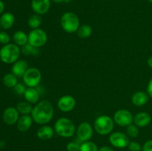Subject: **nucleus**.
I'll list each match as a JSON object with an SVG mask.
<instances>
[{
    "instance_id": "12",
    "label": "nucleus",
    "mask_w": 152,
    "mask_h": 151,
    "mask_svg": "<svg viewBox=\"0 0 152 151\" xmlns=\"http://www.w3.org/2000/svg\"><path fill=\"white\" fill-rule=\"evenodd\" d=\"M4 122L7 125H13L16 124L19 118V113L16 107H9L4 110L2 115Z\"/></svg>"
},
{
    "instance_id": "40",
    "label": "nucleus",
    "mask_w": 152,
    "mask_h": 151,
    "mask_svg": "<svg viewBox=\"0 0 152 151\" xmlns=\"http://www.w3.org/2000/svg\"><path fill=\"white\" fill-rule=\"evenodd\" d=\"M0 28H1V27H0Z\"/></svg>"
},
{
    "instance_id": "26",
    "label": "nucleus",
    "mask_w": 152,
    "mask_h": 151,
    "mask_svg": "<svg viewBox=\"0 0 152 151\" xmlns=\"http://www.w3.org/2000/svg\"><path fill=\"white\" fill-rule=\"evenodd\" d=\"M21 52L25 56H37L39 54V48L34 47L31 45L30 44H26L24 46H22Z\"/></svg>"
},
{
    "instance_id": "16",
    "label": "nucleus",
    "mask_w": 152,
    "mask_h": 151,
    "mask_svg": "<svg viewBox=\"0 0 152 151\" xmlns=\"http://www.w3.org/2000/svg\"><path fill=\"white\" fill-rule=\"evenodd\" d=\"M37 137L42 141H47L51 139L54 135V129L50 126L44 124L37 130Z\"/></svg>"
},
{
    "instance_id": "20",
    "label": "nucleus",
    "mask_w": 152,
    "mask_h": 151,
    "mask_svg": "<svg viewBox=\"0 0 152 151\" xmlns=\"http://www.w3.org/2000/svg\"><path fill=\"white\" fill-rule=\"evenodd\" d=\"M148 93L144 91H137L134 93L132 98V102L134 106L142 107L144 106L148 101Z\"/></svg>"
},
{
    "instance_id": "36",
    "label": "nucleus",
    "mask_w": 152,
    "mask_h": 151,
    "mask_svg": "<svg viewBox=\"0 0 152 151\" xmlns=\"http://www.w3.org/2000/svg\"><path fill=\"white\" fill-rule=\"evenodd\" d=\"M4 10V4L1 0H0V15L2 14L3 11Z\"/></svg>"
},
{
    "instance_id": "38",
    "label": "nucleus",
    "mask_w": 152,
    "mask_h": 151,
    "mask_svg": "<svg viewBox=\"0 0 152 151\" xmlns=\"http://www.w3.org/2000/svg\"><path fill=\"white\" fill-rule=\"evenodd\" d=\"M50 1H52L54 3H62V2H67V1H68L69 0H50Z\"/></svg>"
},
{
    "instance_id": "35",
    "label": "nucleus",
    "mask_w": 152,
    "mask_h": 151,
    "mask_svg": "<svg viewBox=\"0 0 152 151\" xmlns=\"http://www.w3.org/2000/svg\"><path fill=\"white\" fill-rule=\"evenodd\" d=\"M99 151H114L111 147L108 146H102L99 149Z\"/></svg>"
},
{
    "instance_id": "34",
    "label": "nucleus",
    "mask_w": 152,
    "mask_h": 151,
    "mask_svg": "<svg viewBox=\"0 0 152 151\" xmlns=\"http://www.w3.org/2000/svg\"><path fill=\"white\" fill-rule=\"evenodd\" d=\"M147 93L150 97L152 98V78L149 80L147 85Z\"/></svg>"
},
{
    "instance_id": "29",
    "label": "nucleus",
    "mask_w": 152,
    "mask_h": 151,
    "mask_svg": "<svg viewBox=\"0 0 152 151\" xmlns=\"http://www.w3.org/2000/svg\"><path fill=\"white\" fill-rule=\"evenodd\" d=\"M10 36L5 31H0V44H7L10 43Z\"/></svg>"
},
{
    "instance_id": "37",
    "label": "nucleus",
    "mask_w": 152,
    "mask_h": 151,
    "mask_svg": "<svg viewBox=\"0 0 152 151\" xmlns=\"http://www.w3.org/2000/svg\"><path fill=\"white\" fill-rule=\"evenodd\" d=\"M147 64H148V65L150 68H152V56H150L148 59V60H147Z\"/></svg>"
},
{
    "instance_id": "9",
    "label": "nucleus",
    "mask_w": 152,
    "mask_h": 151,
    "mask_svg": "<svg viewBox=\"0 0 152 151\" xmlns=\"http://www.w3.org/2000/svg\"><path fill=\"white\" fill-rule=\"evenodd\" d=\"M108 140L113 147L120 148V149L128 147L130 143L129 136L122 132H115V133H111Z\"/></svg>"
},
{
    "instance_id": "13",
    "label": "nucleus",
    "mask_w": 152,
    "mask_h": 151,
    "mask_svg": "<svg viewBox=\"0 0 152 151\" xmlns=\"http://www.w3.org/2000/svg\"><path fill=\"white\" fill-rule=\"evenodd\" d=\"M50 0H32L31 7L33 11L41 16L45 14L50 9Z\"/></svg>"
},
{
    "instance_id": "27",
    "label": "nucleus",
    "mask_w": 152,
    "mask_h": 151,
    "mask_svg": "<svg viewBox=\"0 0 152 151\" xmlns=\"http://www.w3.org/2000/svg\"><path fill=\"white\" fill-rule=\"evenodd\" d=\"M80 151H99V149L94 142L88 141L83 142V144H80Z\"/></svg>"
},
{
    "instance_id": "41",
    "label": "nucleus",
    "mask_w": 152,
    "mask_h": 151,
    "mask_svg": "<svg viewBox=\"0 0 152 151\" xmlns=\"http://www.w3.org/2000/svg\"><path fill=\"white\" fill-rule=\"evenodd\" d=\"M0 49H1V48H0Z\"/></svg>"
},
{
    "instance_id": "15",
    "label": "nucleus",
    "mask_w": 152,
    "mask_h": 151,
    "mask_svg": "<svg viewBox=\"0 0 152 151\" xmlns=\"http://www.w3.org/2000/svg\"><path fill=\"white\" fill-rule=\"evenodd\" d=\"M28 64L26 61L22 59L17 60L12 66V73L14 74L18 78L23 77L24 74L28 70Z\"/></svg>"
},
{
    "instance_id": "6",
    "label": "nucleus",
    "mask_w": 152,
    "mask_h": 151,
    "mask_svg": "<svg viewBox=\"0 0 152 151\" xmlns=\"http://www.w3.org/2000/svg\"><path fill=\"white\" fill-rule=\"evenodd\" d=\"M28 43L37 48L42 47L47 43L48 35L46 32L40 28L34 29L28 33Z\"/></svg>"
},
{
    "instance_id": "4",
    "label": "nucleus",
    "mask_w": 152,
    "mask_h": 151,
    "mask_svg": "<svg viewBox=\"0 0 152 151\" xmlns=\"http://www.w3.org/2000/svg\"><path fill=\"white\" fill-rule=\"evenodd\" d=\"M61 27L66 33H74L77 32L80 26V21L78 16L73 12H66L60 19Z\"/></svg>"
},
{
    "instance_id": "25",
    "label": "nucleus",
    "mask_w": 152,
    "mask_h": 151,
    "mask_svg": "<svg viewBox=\"0 0 152 151\" xmlns=\"http://www.w3.org/2000/svg\"><path fill=\"white\" fill-rule=\"evenodd\" d=\"M92 28L88 25H83L80 26L79 29L77 30V33L80 38H86L91 36L92 34Z\"/></svg>"
},
{
    "instance_id": "31",
    "label": "nucleus",
    "mask_w": 152,
    "mask_h": 151,
    "mask_svg": "<svg viewBox=\"0 0 152 151\" xmlns=\"http://www.w3.org/2000/svg\"><path fill=\"white\" fill-rule=\"evenodd\" d=\"M66 149L68 151H80V145L77 142H71L68 143L66 146Z\"/></svg>"
},
{
    "instance_id": "18",
    "label": "nucleus",
    "mask_w": 152,
    "mask_h": 151,
    "mask_svg": "<svg viewBox=\"0 0 152 151\" xmlns=\"http://www.w3.org/2000/svg\"><path fill=\"white\" fill-rule=\"evenodd\" d=\"M14 16L10 12H5L0 16V27L3 30L10 29L14 25Z\"/></svg>"
},
{
    "instance_id": "17",
    "label": "nucleus",
    "mask_w": 152,
    "mask_h": 151,
    "mask_svg": "<svg viewBox=\"0 0 152 151\" xmlns=\"http://www.w3.org/2000/svg\"><path fill=\"white\" fill-rule=\"evenodd\" d=\"M32 117L30 115H22L19 117L17 123H16V127L18 130L20 132H26L31 128L33 124Z\"/></svg>"
},
{
    "instance_id": "32",
    "label": "nucleus",
    "mask_w": 152,
    "mask_h": 151,
    "mask_svg": "<svg viewBox=\"0 0 152 151\" xmlns=\"http://www.w3.org/2000/svg\"><path fill=\"white\" fill-rule=\"evenodd\" d=\"M13 89H14V91L16 92V93H17L18 95H24L27 88H25V85H23L22 84L18 83V84L13 87Z\"/></svg>"
},
{
    "instance_id": "19",
    "label": "nucleus",
    "mask_w": 152,
    "mask_h": 151,
    "mask_svg": "<svg viewBox=\"0 0 152 151\" xmlns=\"http://www.w3.org/2000/svg\"><path fill=\"white\" fill-rule=\"evenodd\" d=\"M26 102H29L30 104H37L39 100L40 93L36 87H28L26 89L24 94Z\"/></svg>"
},
{
    "instance_id": "10",
    "label": "nucleus",
    "mask_w": 152,
    "mask_h": 151,
    "mask_svg": "<svg viewBox=\"0 0 152 151\" xmlns=\"http://www.w3.org/2000/svg\"><path fill=\"white\" fill-rule=\"evenodd\" d=\"M94 129L91 124L87 121L81 123L78 126L77 130V135L78 139L83 142H88L91 139L93 136Z\"/></svg>"
},
{
    "instance_id": "14",
    "label": "nucleus",
    "mask_w": 152,
    "mask_h": 151,
    "mask_svg": "<svg viewBox=\"0 0 152 151\" xmlns=\"http://www.w3.org/2000/svg\"><path fill=\"white\" fill-rule=\"evenodd\" d=\"M151 121V116L149 113L145 112H140L134 116V124L138 127H144L148 126Z\"/></svg>"
},
{
    "instance_id": "24",
    "label": "nucleus",
    "mask_w": 152,
    "mask_h": 151,
    "mask_svg": "<svg viewBox=\"0 0 152 151\" xmlns=\"http://www.w3.org/2000/svg\"><path fill=\"white\" fill-rule=\"evenodd\" d=\"M16 109L19 111V113L22 114V115H29L32 112L33 107L31 104H30L29 102H21L17 104Z\"/></svg>"
},
{
    "instance_id": "22",
    "label": "nucleus",
    "mask_w": 152,
    "mask_h": 151,
    "mask_svg": "<svg viewBox=\"0 0 152 151\" xmlns=\"http://www.w3.org/2000/svg\"><path fill=\"white\" fill-rule=\"evenodd\" d=\"M18 77L13 73H7L2 78L3 84L9 88H13L18 84Z\"/></svg>"
},
{
    "instance_id": "3",
    "label": "nucleus",
    "mask_w": 152,
    "mask_h": 151,
    "mask_svg": "<svg viewBox=\"0 0 152 151\" xmlns=\"http://www.w3.org/2000/svg\"><path fill=\"white\" fill-rule=\"evenodd\" d=\"M54 131L56 134L63 138H70L74 135L76 127L74 122L68 118H59L54 124Z\"/></svg>"
},
{
    "instance_id": "33",
    "label": "nucleus",
    "mask_w": 152,
    "mask_h": 151,
    "mask_svg": "<svg viewBox=\"0 0 152 151\" xmlns=\"http://www.w3.org/2000/svg\"><path fill=\"white\" fill-rule=\"evenodd\" d=\"M142 151H152V139L145 142L142 147Z\"/></svg>"
},
{
    "instance_id": "30",
    "label": "nucleus",
    "mask_w": 152,
    "mask_h": 151,
    "mask_svg": "<svg viewBox=\"0 0 152 151\" xmlns=\"http://www.w3.org/2000/svg\"><path fill=\"white\" fill-rule=\"evenodd\" d=\"M128 148L130 151H142V146L137 142H130Z\"/></svg>"
},
{
    "instance_id": "2",
    "label": "nucleus",
    "mask_w": 152,
    "mask_h": 151,
    "mask_svg": "<svg viewBox=\"0 0 152 151\" xmlns=\"http://www.w3.org/2000/svg\"><path fill=\"white\" fill-rule=\"evenodd\" d=\"M21 50L16 44H5L0 49V60L5 64H13L19 60Z\"/></svg>"
},
{
    "instance_id": "11",
    "label": "nucleus",
    "mask_w": 152,
    "mask_h": 151,
    "mask_svg": "<svg viewBox=\"0 0 152 151\" xmlns=\"http://www.w3.org/2000/svg\"><path fill=\"white\" fill-rule=\"evenodd\" d=\"M76 99L70 95H65L62 96L58 100V108L63 113H68L73 110L76 106Z\"/></svg>"
},
{
    "instance_id": "21",
    "label": "nucleus",
    "mask_w": 152,
    "mask_h": 151,
    "mask_svg": "<svg viewBox=\"0 0 152 151\" xmlns=\"http://www.w3.org/2000/svg\"><path fill=\"white\" fill-rule=\"evenodd\" d=\"M13 40L14 41V44L16 45L24 46L25 44H28V36L25 32L22 30H17L14 33L13 36Z\"/></svg>"
},
{
    "instance_id": "23",
    "label": "nucleus",
    "mask_w": 152,
    "mask_h": 151,
    "mask_svg": "<svg viewBox=\"0 0 152 151\" xmlns=\"http://www.w3.org/2000/svg\"><path fill=\"white\" fill-rule=\"evenodd\" d=\"M42 19L41 15L34 13V14L31 15L28 19V25L32 30L37 29V28H39L42 24Z\"/></svg>"
},
{
    "instance_id": "28",
    "label": "nucleus",
    "mask_w": 152,
    "mask_h": 151,
    "mask_svg": "<svg viewBox=\"0 0 152 151\" xmlns=\"http://www.w3.org/2000/svg\"><path fill=\"white\" fill-rule=\"evenodd\" d=\"M126 133H127V135L129 137L136 138L139 135V129H138L137 126L132 124L130 125L127 126Z\"/></svg>"
},
{
    "instance_id": "5",
    "label": "nucleus",
    "mask_w": 152,
    "mask_h": 151,
    "mask_svg": "<svg viewBox=\"0 0 152 151\" xmlns=\"http://www.w3.org/2000/svg\"><path fill=\"white\" fill-rule=\"evenodd\" d=\"M94 130L98 134L101 136L108 135L112 132L114 127V119L109 115H99L95 119Z\"/></svg>"
},
{
    "instance_id": "7",
    "label": "nucleus",
    "mask_w": 152,
    "mask_h": 151,
    "mask_svg": "<svg viewBox=\"0 0 152 151\" xmlns=\"http://www.w3.org/2000/svg\"><path fill=\"white\" fill-rule=\"evenodd\" d=\"M23 81L28 87H37L42 80L41 71L37 68H29L24 74Z\"/></svg>"
},
{
    "instance_id": "1",
    "label": "nucleus",
    "mask_w": 152,
    "mask_h": 151,
    "mask_svg": "<svg viewBox=\"0 0 152 151\" xmlns=\"http://www.w3.org/2000/svg\"><path fill=\"white\" fill-rule=\"evenodd\" d=\"M31 115L37 124L41 125L47 124L53 118V105L48 100L41 101L33 107Z\"/></svg>"
},
{
    "instance_id": "8",
    "label": "nucleus",
    "mask_w": 152,
    "mask_h": 151,
    "mask_svg": "<svg viewBox=\"0 0 152 151\" xmlns=\"http://www.w3.org/2000/svg\"><path fill=\"white\" fill-rule=\"evenodd\" d=\"M113 119L117 125L120 127H127L132 124L134 121V116L128 110L120 109L114 113Z\"/></svg>"
},
{
    "instance_id": "39",
    "label": "nucleus",
    "mask_w": 152,
    "mask_h": 151,
    "mask_svg": "<svg viewBox=\"0 0 152 151\" xmlns=\"http://www.w3.org/2000/svg\"><path fill=\"white\" fill-rule=\"evenodd\" d=\"M148 1H149V2H150V3H152V0H148Z\"/></svg>"
}]
</instances>
